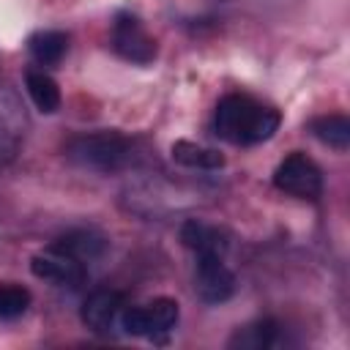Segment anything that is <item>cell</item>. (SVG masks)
<instances>
[{
  "instance_id": "cell-14",
  "label": "cell",
  "mask_w": 350,
  "mask_h": 350,
  "mask_svg": "<svg viewBox=\"0 0 350 350\" xmlns=\"http://www.w3.org/2000/svg\"><path fill=\"white\" fill-rule=\"evenodd\" d=\"M25 88H27V96L36 104V109H41L46 115L60 109V88L44 68H27Z\"/></svg>"
},
{
  "instance_id": "cell-15",
  "label": "cell",
  "mask_w": 350,
  "mask_h": 350,
  "mask_svg": "<svg viewBox=\"0 0 350 350\" xmlns=\"http://www.w3.org/2000/svg\"><path fill=\"white\" fill-rule=\"evenodd\" d=\"M172 159L189 170H221L224 167V156L213 148H205V145H197V142H189V139H178L172 145Z\"/></svg>"
},
{
  "instance_id": "cell-3",
  "label": "cell",
  "mask_w": 350,
  "mask_h": 350,
  "mask_svg": "<svg viewBox=\"0 0 350 350\" xmlns=\"http://www.w3.org/2000/svg\"><path fill=\"white\" fill-rule=\"evenodd\" d=\"M178 301L172 298H153L142 306H126L120 314V328L131 336L142 339H161L178 323Z\"/></svg>"
},
{
  "instance_id": "cell-16",
  "label": "cell",
  "mask_w": 350,
  "mask_h": 350,
  "mask_svg": "<svg viewBox=\"0 0 350 350\" xmlns=\"http://www.w3.org/2000/svg\"><path fill=\"white\" fill-rule=\"evenodd\" d=\"M309 131L328 148L347 150V145H350V120H347V115H320L309 123Z\"/></svg>"
},
{
  "instance_id": "cell-11",
  "label": "cell",
  "mask_w": 350,
  "mask_h": 350,
  "mask_svg": "<svg viewBox=\"0 0 350 350\" xmlns=\"http://www.w3.org/2000/svg\"><path fill=\"white\" fill-rule=\"evenodd\" d=\"M52 249L66 252L79 262H90V260L104 254L107 241L93 230H68V232H63L60 238L52 241Z\"/></svg>"
},
{
  "instance_id": "cell-12",
  "label": "cell",
  "mask_w": 350,
  "mask_h": 350,
  "mask_svg": "<svg viewBox=\"0 0 350 350\" xmlns=\"http://www.w3.org/2000/svg\"><path fill=\"white\" fill-rule=\"evenodd\" d=\"M276 334H279V323L271 317H262V320H254V323L238 328L230 336L227 347H232V350H265L276 342Z\"/></svg>"
},
{
  "instance_id": "cell-5",
  "label": "cell",
  "mask_w": 350,
  "mask_h": 350,
  "mask_svg": "<svg viewBox=\"0 0 350 350\" xmlns=\"http://www.w3.org/2000/svg\"><path fill=\"white\" fill-rule=\"evenodd\" d=\"M112 49L137 66H145L156 57V41L148 36L142 22L134 14H118L112 25Z\"/></svg>"
},
{
  "instance_id": "cell-8",
  "label": "cell",
  "mask_w": 350,
  "mask_h": 350,
  "mask_svg": "<svg viewBox=\"0 0 350 350\" xmlns=\"http://www.w3.org/2000/svg\"><path fill=\"white\" fill-rule=\"evenodd\" d=\"M30 271L38 279H46V282H55V284H68V287H79L88 276L85 262H79L71 254L57 252L52 246L30 260Z\"/></svg>"
},
{
  "instance_id": "cell-2",
  "label": "cell",
  "mask_w": 350,
  "mask_h": 350,
  "mask_svg": "<svg viewBox=\"0 0 350 350\" xmlns=\"http://www.w3.org/2000/svg\"><path fill=\"white\" fill-rule=\"evenodd\" d=\"M66 159L90 172H118L131 159V142L118 131H96L79 134L66 145Z\"/></svg>"
},
{
  "instance_id": "cell-7",
  "label": "cell",
  "mask_w": 350,
  "mask_h": 350,
  "mask_svg": "<svg viewBox=\"0 0 350 350\" xmlns=\"http://www.w3.org/2000/svg\"><path fill=\"white\" fill-rule=\"evenodd\" d=\"M123 309H126L123 293H118L112 287H101L85 298L82 323L96 334H109V331H115V325H120Z\"/></svg>"
},
{
  "instance_id": "cell-6",
  "label": "cell",
  "mask_w": 350,
  "mask_h": 350,
  "mask_svg": "<svg viewBox=\"0 0 350 350\" xmlns=\"http://www.w3.org/2000/svg\"><path fill=\"white\" fill-rule=\"evenodd\" d=\"M194 290L205 304H224L235 293V273L224 265L219 254H197Z\"/></svg>"
},
{
  "instance_id": "cell-17",
  "label": "cell",
  "mask_w": 350,
  "mask_h": 350,
  "mask_svg": "<svg viewBox=\"0 0 350 350\" xmlns=\"http://www.w3.org/2000/svg\"><path fill=\"white\" fill-rule=\"evenodd\" d=\"M30 306V293L22 284H0V320H16Z\"/></svg>"
},
{
  "instance_id": "cell-9",
  "label": "cell",
  "mask_w": 350,
  "mask_h": 350,
  "mask_svg": "<svg viewBox=\"0 0 350 350\" xmlns=\"http://www.w3.org/2000/svg\"><path fill=\"white\" fill-rule=\"evenodd\" d=\"M25 134V112L11 90L0 85V167L14 159Z\"/></svg>"
},
{
  "instance_id": "cell-4",
  "label": "cell",
  "mask_w": 350,
  "mask_h": 350,
  "mask_svg": "<svg viewBox=\"0 0 350 350\" xmlns=\"http://www.w3.org/2000/svg\"><path fill=\"white\" fill-rule=\"evenodd\" d=\"M273 186L298 200H317L323 191V172L306 153H290L273 170Z\"/></svg>"
},
{
  "instance_id": "cell-10",
  "label": "cell",
  "mask_w": 350,
  "mask_h": 350,
  "mask_svg": "<svg viewBox=\"0 0 350 350\" xmlns=\"http://www.w3.org/2000/svg\"><path fill=\"white\" fill-rule=\"evenodd\" d=\"M180 241H183V246L191 249L194 254H219V257H224V252H227V246H230L227 235H224L219 227L205 224V221H200V219L183 221V227H180Z\"/></svg>"
},
{
  "instance_id": "cell-1",
  "label": "cell",
  "mask_w": 350,
  "mask_h": 350,
  "mask_svg": "<svg viewBox=\"0 0 350 350\" xmlns=\"http://www.w3.org/2000/svg\"><path fill=\"white\" fill-rule=\"evenodd\" d=\"M279 112L243 93H230L216 104V134L232 145H257L276 134Z\"/></svg>"
},
{
  "instance_id": "cell-13",
  "label": "cell",
  "mask_w": 350,
  "mask_h": 350,
  "mask_svg": "<svg viewBox=\"0 0 350 350\" xmlns=\"http://www.w3.org/2000/svg\"><path fill=\"white\" fill-rule=\"evenodd\" d=\"M68 49V36L60 30H38L27 38V52L38 66H57Z\"/></svg>"
}]
</instances>
